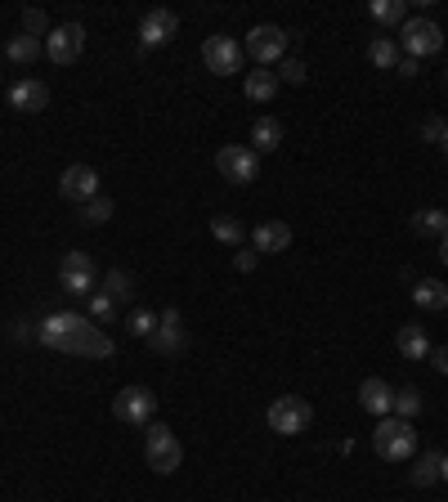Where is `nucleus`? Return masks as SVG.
I'll return each mask as SVG.
<instances>
[{
    "label": "nucleus",
    "mask_w": 448,
    "mask_h": 502,
    "mask_svg": "<svg viewBox=\"0 0 448 502\" xmlns=\"http://www.w3.org/2000/svg\"><path fill=\"white\" fill-rule=\"evenodd\" d=\"M440 153H444V157H448V130H444V139H440Z\"/></svg>",
    "instance_id": "nucleus-42"
},
{
    "label": "nucleus",
    "mask_w": 448,
    "mask_h": 502,
    "mask_svg": "<svg viewBox=\"0 0 448 502\" xmlns=\"http://www.w3.org/2000/svg\"><path fill=\"white\" fill-rule=\"evenodd\" d=\"M23 32L27 36H50V18L41 9H23Z\"/></svg>",
    "instance_id": "nucleus-35"
},
{
    "label": "nucleus",
    "mask_w": 448,
    "mask_h": 502,
    "mask_svg": "<svg viewBox=\"0 0 448 502\" xmlns=\"http://www.w3.org/2000/svg\"><path fill=\"white\" fill-rule=\"evenodd\" d=\"M5 54H9V63H36V59L45 54V41H41V36H27V32H14V36L5 41Z\"/></svg>",
    "instance_id": "nucleus-19"
},
{
    "label": "nucleus",
    "mask_w": 448,
    "mask_h": 502,
    "mask_svg": "<svg viewBox=\"0 0 448 502\" xmlns=\"http://www.w3.org/2000/svg\"><path fill=\"white\" fill-rule=\"evenodd\" d=\"M440 260L448 265V229H444V238H440Z\"/></svg>",
    "instance_id": "nucleus-41"
},
{
    "label": "nucleus",
    "mask_w": 448,
    "mask_h": 502,
    "mask_svg": "<svg viewBox=\"0 0 448 502\" xmlns=\"http://www.w3.org/2000/svg\"><path fill=\"white\" fill-rule=\"evenodd\" d=\"M86 301H90V319H95V323H112V319H117V301H112L108 292H99V287H95Z\"/></svg>",
    "instance_id": "nucleus-30"
},
{
    "label": "nucleus",
    "mask_w": 448,
    "mask_h": 502,
    "mask_svg": "<svg viewBox=\"0 0 448 502\" xmlns=\"http://www.w3.org/2000/svg\"><path fill=\"white\" fill-rule=\"evenodd\" d=\"M99 292H108L117 305H126L130 296H135V278H130V269H108L104 274V287Z\"/></svg>",
    "instance_id": "nucleus-26"
},
{
    "label": "nucleus",
    "mask_w": 448,
    "mask_h": 502,
    "mask_svg": "<svg viewBox=\"0 0 448 502\" xmlns=\"http://www.w3.org/2000/svg\"><path fill=\"white\" fill-rule=\"evenodd\" d=\"M36 337H41L50 350L72 355V359H108L112 350H117L112 337L99 323H90V319H81V314H72V310L45 314V323L36 328Z\"/></svg>",
    "instance_id": "nucleus-1"
},
{
    "label": "nucleus",
    "mask_w": 448,
    "mask_h": 502,
    "mask_svg": "<svg viewBox=\"0 0 448 502\" xmlns=\"http://www.w3.org/2000/svg\"><path fill=\"white\" fill-rule=\"evenodd\" d=\"M112 211H117V207H112V198H108V193H99V198H90V202L81 207V225H108Z\"/></svg>",
    "instance_id": "nucleus-29"
},
{
    "label": "nucleus",
    "mask_w": 448,
    "mask_h": 502,
    "mask_svg": "<svg viewBox=\"0 0 448 502\" xmlns=\"http://www.w3.org/2000/svg\"><path fill=\"white\" fill-rule=\"evenodd\" d=\"M233 265H238V274H251V269L260 265V251H256V247H251V251H238V256H233Z\"/></svg>",
    "instance_id": "nucleus-36"
},
{
    "label": "nucleus",
    "mask_w": 448,
    "mask_h": 502,
    "mask_svg": "<svg viewBox=\"0 0 448 502\" xmlns=\"http://www.w3.org/2000/svg\"><path fill=\"white\" fill-rule=\"evenodd\" d=\"M399 59H404V50H399L395 36H372V41H368V63H372V68H386V72H390V68H399Z\"/></svg>",
    "instance_id": "nucleus-21"
},
{
    "label": "nucleus",
    "mask_w": 448,
    "mask_h": 502,
    "mask_svg": "<svg viewBox=\"0 0 448 502\" xmlns=\"http://www.w3.org/2000/svg\"><path fill=\"white\" fill-rule=\"evenodd\" d=\"M372 449H377V458H386V462H413L417 458V431H413V422H404V417H381L377 422V431H372Z\"/></svg>",
    "instance_id": "nucleus-2"
},
{
    "label": "nucleus",
    "mask_w": 448,
    "mask_h": 502,
    "mask_svg": "<svg viewBox=\"0 0 448 502\" xmlns=\"http://www.w3.org/2000/svg\"><path fill=\"white\" fill-rule=\"evenodd\" d=\"M444 77H448V72H444Z\"/></svg>",
    "instance_id": "nucleus-43"
},
{
    "label": "nucleus",
    "mask_w": 448,
    "mask_h": 502,
    "mask_svg": "<svg viewBox=\"0 0 448 502\" xmlns=\"http://www.w3.org/2000/svg\"><path fill=\"white\" fill-rule=\"evenodd\" d=\"M9 104H14L18 113H45V108H50V86L36 81V77H23V81L9 86Z\"/></svg>",
    "instance_id": "nucleus-14"
},
{
    "label": "nucleus",
    "mask_w": 448,
    "mask_h": 502,
    "mask_svg": "<svg viewBox=\"0 0 448 502\" xmlns=\"http://www.w3.org/2000/svg\"><path fill=\"white\" fill-rule=\"evenodd\" d=\"M408 476H413V485H417V489H431V485L440 480V453H417Z\"/></svg>",
    "instance_id": "nucleus-25"
},
{
    "label": "nucleus",
    "mask_w": 448,
    "mask_h": 502,
    "mask_svg": "<svg viewBox=\"0 0 448 502\" xmlns=\"http://www.w3.org/2000/svg\"><path fill=\"white\" fill-rule=\"evenodd\" d=\"M81 50H86V27H81V23L50 27V36H45V54H50V63L68 68V63L81 59Z\"/></svg>",
    "instance_id": "nucleus-9"
},
{
    "label": "nucleus",
    "mask_w": 448,
    "mask_h": 502,
    "mask_svg": "<svg viewBox=\"0 0 448 502\" xmlns=\"http://www.w3.org/2000/svg\"><path fill=\"white\" fill-rule=\"evenodd\" d=\"M305 77H310V72H305L301 59H283V63H278V81H287V86H305Z\"/></svg>",
    "instance_id": "nucleus-34"
},
{
    "label": "nucleus",
    "mask_w": 448,
    "mask_h": 502,
    "mask_svg": "<svg viewBox=\"0 0 448 502\" xmlns=\"http://www.w3.org/2000/svg\"><path fill=\"white\" fill-rule=\"evenodd\" d=\"M265 422H269L274 435H301V431H310L314 408H310V399H301V395H278V399L269 404Z\"/></svg>",
    "instance_id": "nucleus-5"
},
{
    "label": "nucleus",
    "mask_w": 448,
    "mask_h": 502,
    "mask_svg": "<svg viewBox=\"0 0 448 502\" xmlns=\"http://www.w3.org/2000/svg\"><path fill=\"white\" fill-rule=\"evenodd\" d=\"M59 274H95L90 251H68V256H63V265H59Z\"/></svg>",
    "instance_id": "nucleus-33"
},
{
    "label": "nucleus",
    "mask_w": 448,
    "mask_h": 502,
    "mask_svg": "<svg viewBox=\"0 0 448 502\" xmlns=\"http://www.w3.org/2000/svg\"><path fill=\"white\" fill-rule=\"evenodd\" d=\"M399 72H404V77H417L422 68H417V59H408V54H404V59H399Z\"/></svg>",
    "instance_id": "nucleus-39"
},
{
    "label": "nucleus",
    "mask_w": 448,
    "mask_h": 502,
    "mask_svg": "<svg viewBox=\"0 0 448 502\" xmlns=\"http://www.w3.org/2000/svg\"><path fill=\"white\" fill-rule=\"evenodd\" d=\"M395 346H399L404 359H431V337H426L422 323H404L399 337H395Z\"/></svg>",
    "instance_id": "nucleus-17"
},
{
    "label": "nucleus",
    "mask_w": 448,
    "mask_h": 502,
    "mask_svg": "<svg viewBox=\"0 0 448 502\" xmlns=\"http://www.w3.org/2000/svg\"><path fill=\"white\" fill-rule=\"evenodd\" d=\"M242 90H247V99H251V104H269V99L278 95V72H269V68H256V72H247Z\"/></svg>",
    "instance_id": "nucleus-20"
},
{
    "label": "nucleus",
    "mask_w": 448,
    "mask_h": 502,
    "mask_svg": "<svg viewBox=\"0 0 448 502\" xmlns=\"http://www.w3.org/2000/svg\"><path fill=\"white\" fill-rule=\"evenodd\" d=\"M444 130H448V126L440 122V117H431V122L422 126V139H426V144H440V139H444Z\"/></svg>",
    "instance_id": "nucleus-37"
},
{
    "label": "nucleus",
    "mask_w": 448,
    "mask_h": 502,
    "mask_svg": "<svg viewBox=\"0 0 448 502\" xmlns=\"http://www.w3.org/2000/svg\"><path fill=\"white\" fill-rule=\"evenodd\" d=\"M59 283H63L68 296H90L95 292V274H59Z\"/></svg>",
    "instance_id": "nucleus-32"
},
{
    "label": "nucleus",
    "mask_w": 448,
    "mask_h": 502,
    "mask_svg": "<svg viewBox=\"0 0 448 502\" xmlns=\"http://www.w3.org/2000/svg\"><path fill=\"white\" fill-rule=\"evenodd\" d=\"M202 63L216 77H233V72H242V45L233 36H207L202 41Z\"/></svg>",
    "instance_id": "nucleus-11"
},
{
    "label": "nucleus",
    "mask_w": 448,
    "mask_h": 502,
    "mask_svg": "<svg viewBox=\"0 0 448 502\" xmlns=\"http://www.w3.org/2000/svg\"><path fill=\"white\" fill-rule=\"evenodd\" d=\"M435 373H444L448 376V346H431V359H426Z\"/></svg>",
    "instance_id": "nucleus-38"
},
{
    "label": "nucleus",
    "mask_w": 448,
    "mask_h": 502,
    "mask_svg": "<svg viewBox=\"0 0 448 502\" xmlns=\"http://www.w3.org/2000/svg\"><path fill=\"white\" fill-rule=\"evenodd\" d=\"M216 166H220V175L229 184H251L256 171H260V153L251 144H224L216 153Z\"/></svg>",
    "instance_id": "nucleus-8"
},
{
    "label": "nucleus",
    "mask_w": 448,
    "mask_h": 502,
    "mask_svg": "<svg viewBox=\"0 0 448 502\" xmlns=\"http://www.w3.org/2000/svg\"><path fill=\"white\" fill-rule=\"evenodd\" d=\"M148 346H153L157 355H184V350H189V328H184V319H180L175 305L157 314V332L148 337Z\"/></svg>",
    "instance_id": "nucleus-10"
},
{
    "label": "nucleus",
    "mask_w": 448,
    "mask_h": 502,
    "mask_svg": "<svg viewBox=\"0 0 448 502\" xmlns=\"http://www.w3.org/2000/svg\"><path fill=\"white\" fill-rule=\"evenodd\" d=\"M251 247L260 251V256L287 251L292 247V225H287V220H260V225L251 229Z\"/></svg>",
    "instance_id": "nucleus-15"
},
{
    "label": "nucleus",
    "mask_w": 448,
    "mask_h": 502,
    "mask_svg": "<svg viewBox=\"0 0 448 502\" xmlns=\"http://www.w3.org/2000/svg\"><path fill=\"white\" fill-rule=\"evenodd\" d=\"M283 122L278 117H256V126H251V148L256 153H274L278 144H283Z\"/></svg>",
    "instance_id": "nucleus-22"
},
{
    "label": "nucleus",
    "mask_w": 448,
    "mask_h": 502,
    "mask_svg": "<svg viewBox=\"0 0 448 502\" xmlns=\"http://www.w3.org/2000/svg\"><path fill=\"white\" fill-rule=\"evenodd\" d=\"M448 229V211H435V207H422L417 216H413V234H422V238H444Z\"/></svg>",
    "instance_id": "nucleus-24"
},
{
    "label": "nucleus",
    "mask_w": 448,
    "mask_h": 502,
    "mask_svg": "<svg viewBox=\"0 0 448 502\" xmlns=\"http://www.w3.org/2000/svg\"><path fill=\"white\" fill-rule=\"evenodd\" d=\"M211 238L224 243V247H238V243L247 238V229H242L233 216H211Z\"/></svg>",
    "instance_id": "nucleus-28"
},
{
    "label": "nucleus",
    "mask_w": 448,
    "mask_h": 502,
    "mask_svg": "<svg viewBox=\"0 0 448 502\" xmlns=\"http://www.w3.org/2000/svg\"><path fill=\"white\" fill-rule=\"evenodd\" d=\"M440 480L448 485V453H440Z\"/></svg>",
    "instance_id": "nucleus-40"
},
{
    "label": "nucleus",
    "mask_w": 448,
    "mask_h": 502,
    "mask_svg": "<svg viewBox=\"0 0 448 502\" xmlns=\"http://www.w3.org/2000/svg\"><path fill=\"white\" fill-rule=\"evenodd\" d=\"M180 36V14L175 9H148L139 18V45L144 50H157V45H171Z\"/></svg>",
    "instance_id": "nucleus-12"
},
{
    "label": "nucleus",
    "mask_w": 448,
    "mask_h": 502,
    "mask_svg": "<svg viewBox=\"0 0 448 502\" xmlns=\"http://www.w3.org/2000/svg\"><path fill=\"white\" fill-rule=\"evenodd\" d=\"M368 14H372V23H381V27H404V23H408V0H372Z\"/></svg>",
    "instance_id": "nucleus-23"
},
{
    "label": "nucleus",
    "mask_w": 448,
    "mask_h": 502,
    "mask_svg": "<svg viewBox=\"0 0 448 502\" xmlns=\"http://www.w3.org/2000/svg\"><path fill=\"white\" fill-rule=\"evenodd\" d=\"M422 408H426V399H422V390H417V386H404V390H395V408H390L395 417L413 422V417H417Z\"/></svg>",
    "instance_id": "nucleus-27"
},
{
    "label": "nucleus",
    "mask_w": 448,
    "mask_h": 502,
    "mask_svg": "<svg viewBox=\"0 0 448 502\" xmlns=\"http://www.w3.org/2000/svg\"><path fill=\"white\" fill-rule=\"evenodd\" d=\"M144 458H148V467H153L157 476H171V471H180V462H184V444H180V435H175L171 426L153 422V431L144 435Z\"/></svg>",
    "instance_id": "nucleus-3"
},
{
    "label": "nucleus",
    "mask_w": 448,
    "mask_h": 502,
    "mask_svg": "<svg viewBox=\"0 0 448 502\" xmlns=\"http://www.w3.org/2000/svg\"><path fill=\"white\" fill-rule=\"evenodd\" d=\"M59 193H63L68 202L86 207L90 198H99V171H95V166H86V162H72V166L59 175Z\"/></svg>",
    "instance_id": "nucleus-13"
},
{
    "label": "nucleus",
    "mask_w": 448,
    "mask_h": 502,
    "mask_svg": "<svg viewBox=\"0 0 448 502\" xmlns=\"http://www.w3.org/2000/svg\"><path fill=\"white\" fill-rule=\"evenodd\" d=\"M112 413H117V422H126V426H153L157 395H153L148 386H126V390H117Z\"/></svg>",
    "instance_id": "nucleus-7"
},
{
    "label": "nucleus",
    "mask_w": 448,
    "mask_h": 502,
    "mask_svg": "<svg viewBox=\"0 0 448 502\" xmlns=\"http://www.w3.org/2000/svg\"><path fill=\"white\" fill-rule=\"evenodd\" d=\"M287 45H292V36H287L278 23H256V27L247 32L242 54H251L256 68H269V63H283V59H287Z\"/></svg>",
    "instance_id": "nucleus-4"
},
{
    "label": "nucleus",
    "mask_w": 448,
    "mask_h": 502,
    "mask_svg": "<svg viewBox=\"0 0 448 502\" xmlns=\"http://www.w3.org/2000/svg\"><path fill=\"white\" fill-rule=\"evenodd\" d=\"M126 332H130V337H139V341H148V337L157 332V314H153V310H135V314H130V323H126Z\"/></svg>",
    "instance_id": "nucleus-31"
},
{
    "label": "nucleus",
    "mask_w": 448,
    "mask_h": 502,
    "mask_svg": "<svg viewBox=\"0 0 448 502\" xmlns=\"http://www.w3.org/2000/svg\"><path fill=\"white\" fill-rule=\"evenodd\" d=\"M413 301H417L422 310L440 314V310H448V283H440V278H417V283H413Z\"/></svg>",
    "instance_id": "nucleus-18"
},
{
    "label": "nucleus",
    "mask_w": 448,
    "mask_h": 502,
    "mask_svg": "<svg viewBox=\"0 0 448 502\" xmlns=\"http://www.w3.org/2000/svg\"><path fill=\"white\" fill-rule=\"evenodd\" d=\"M399 50H404L408 59L440 54V50H444V32H440V23H435V18H408V23L399 27Z\"/></svg>",
    "instance_id": "nucleus-6"
},
{
    "label": "nucleus",
    "mask_w": 448,
    "mask_h": 502,
    "mask_svg": "<svg viewBox=\"0 0 448 502\" xmlns=\"http://www.w3.org/2000/svg\"><path fill=\"white\" fill-rule=\"evenodd\" d=\"M359 408L372 413V417H390V408H395V386L381 381V376H368V381L359 386Z\"/></svg>",
    "instance_id": "nucleus-16"
}]
</instances>
